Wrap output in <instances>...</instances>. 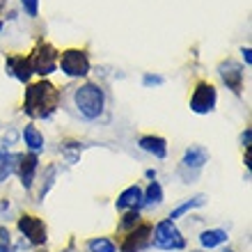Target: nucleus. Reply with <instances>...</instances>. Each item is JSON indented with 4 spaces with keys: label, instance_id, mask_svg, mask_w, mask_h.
I'll return each mask as SVG.
<instances>
[{
    "label": "nucleus",
    "instance_id": "obj_24",
    "mask_svg": "<svg viewBox=\"0 0 252 252\" xmlns=\"http://www.w3.org/2000/svg\"><path fill=\"white\" fill-rule=\"evenodd\" d=\"M163 83H165V78H163V76H158V73H145V76H142V85H145V87L163 85Z\"/></svg>",
    "mask_w": 252,
    "mask_h": 252
},
{
    "label": "nucleus",
    "instance_id": "obj_14",
    "mask_svg": "<svg viewBox=\"0 0 252 252\" xmlns=\"http://www.w3.org/2000/svg\"><path fill=\"white\" fill-rule=\"evenodd\" d=\"M138 147L142 152L156 156V158H165L167 156V140L160 138V135H142L138 140Z\"/></svg>",
    "mask_w": 252,
    "mask_h": 252
},
{
    "label": "nucleus",
    "instance_id": "obj_11",
    "mask_svg": "<svg viewBox=\"0 0 252 252\" xmlns=\"http://www.w3.org/2000/svg\"><path fill=\"white\" fill-rule=\"evenodd\" d=\"M218 76L222 78V83H225L234 94L243 92V66H241L236 60H222L218 64Z\"/></svg>",
    "mask_w": 252,
    "mask_h": 252
},
{
    "label": "nucleus",
    "instance_id": "obj_10",
    "mask_svg": "<svg viewBox=\"0 0 252 252\" xmlns=\"http://www.w3.org/2000/svg\"><path fill=\"white\" fill-rule=\"evenodd\" d=\"M37 170H39V156L34 152L28 154H19V163H16V174L21 179V186L30 190L34 184V177H37Z\"/></svg>",
    "mask_w": 252,
    "mask_h": 252
},
{
    "label": "nucleus",
    "instance_id": "obj_3",
    "mask_svg": "<svg viewBox=\"0 0 252 252\" xmlns=\"http://www.w3.org/2000/svg\"><path fill=\"white\" fill-rule=\"evenodd\" d=\"M58 48L53 44H48V41H39L37 46L32 48V53L28 55V60H30V69L32 73L41 76V78H46L51 73L58 69Z\"/></svg>",
    "mask_w": 252,
    "mask_h": 252
},
{
    "label": "nucleus",
    "instance_id": "obj_2",
    "mask_svg": "<svg viewBox=\"0 0 252 252\" xmlns=\"http://www.w3.org/2000/svg\"><path fill=\"white\" fill-rule=\"evenodd\" d=\"M60 90L51 80L41 78L39 83L28 85L26 94H23V113L32 120H51L55 110L60 108Z\"/></svg>",
    "mask_w": 252,
    "mask_h": 252
},
{
    "label": "nucleus",
    "instance_id": "obj_4",
    "mask_svg": "<svg viewBox=\"0 0 252 252\" xmlns=\"http://www.w3.org/2000/svg\"><path fill=\"white\" fill-rule=\"evenodd\" d=\"M58 66L69 78H85L90 73V55L85 48H64L58 55Z\"/></svg>",
    "mask_w": 252,
    "mask_h": 252
},
{
    "label": "nucleus",
    "instance_id": "obj_9",
    "mask_svg": "<svg viewBox=\"0 0 252 252\" xmlns=\"http://www.w3.org/2000/svg\"><path fill=\"white\" fill-rule=\"evenodd\" d=\"M152 225L149 222H140L138 227H133L131 232H126L124 241L120 243L122 252H142L152 243Z\"/></svg>",
    "mask_w": 252,
    "mask_h": 252
},
{
    "label": "nucleus",
    "instance_id": "obj_33",
    "mask_svg": "<svg viewBox=\"0 0 252 252\" xmlns=\"http://www.w3.org/2000/svg\"><path fill=\"white\" fill-rule=\"evenodd\" d=\"M225 252H234V250H225Z\"/></svg>",
    "mask_w": 252,
    "mask_h": 252
},
{
    "label": "nucleus",
    "instance_id": "obj_28",
    "mask_svg": "<svg viewBox=\"0 0 252 252\" xmlns=\"http://www.w3.org/2000/svg\"><path fill=\"white\" fill-rule=\"evenodd\" d=\"M147 179H156V170H147Z\"/></svg>",
    "mask_w": 252,
    "mask_h": 252
},
{
    "label": "nucleus",
    "instance_id": "obj_12",
    "mask_svg": "<svg viewBox=\"0 0 252 252\" xmlns=\"http://www.w3.org/2000/svg\"><path fill=\"white\" fill-rule=\"evenodd\" d=\"M5 69L9 76L23 83V85H30V78H32V69H30V60L28 55H9L5 60Z\"/></svg>",
    "mask_w": 252,
    "mask_h": 252
},
{
    "label": "nucleus",
    "instance_id": "obj_15",
    "mask_svg": "<svg viewBox=\"0 0 252 252\" xmlns=\"http://www.w3.org/2000/svg\"><path fill=\"white\" fill-rule=\"evenodd\" d=\"M21 135H23V142H26V147L30 152H34V154L44 152V135H41V131L34 124H28Z\"/></svg>",
    "mask_w": 252,
    "mask_h": 252
},
{
    "label": "nucleus",
    "instance_id": "obj_6",
    "mask_svg": "<svg viewBox=\"0 0 252 252\" xmlns=\"http://www.w3.org/2000/svg\"><path fill=\"white\" fill-rule=\"evenodd\" d=\"M152 243L160 250H184L186 248V239L181 236V232L177 229L174 220H160L158 225L154 227L152 232Z\"/></svg>",
    "mask_w": 252,
    "mask_h": 252
},
{
    "label": "nucleus",
    "instance_id": "obj_22",
    "mask_svg": "<svg viewBox=\"0 0 252 252\" xmlns=\"http://www.w3.org/2000/svg\"><path fill=\"white\" fill-rule=\"evenodd\" d=\"M55 177H58V167H55V165H48L46 167V177H44V184H41V190H39V202H44V197L48 195L51 186L55 184Z\"/></svg>",
    "mask_w": 252,
    "mask_h": 252
},
{
    "label": "nucleus",
    "instance_id": "obj_13",
    "mask_svg": "<svg viewBox=\"0 0 252 252\" xmlns=\"http://www.w3.org/2000/svg\"><path fill=\"white\" fill-rule=\"evenodd\" d=\"M115 206H117V211L140 209V206H142V188L135 184V186H128L126 190H122L120 197L115 199Z\"/></svg>",
    "mask_w": 252,
    "mask_h": 252
},
{
    "label": "nucleus",
    "instance_id": "obj_8",
    "mask_svg": "<svg viewBox=\"0 0 252 252\" xmlns=\"http://www.w3.org/2000/svg\"><path fill=\"white\" fill-rule=\"evenodd\" d=\"M19 227V232L26 236L32 246H44L48 241V227L46 222L39 218V216H34V213H23L16 222Z\"/></svg>",
    "mask_w": 252,
    "mask_h": 252
},
{
    "label": "nucleus",
    "instance_id": "obj_1",
    "mask_svg": "<svg viewBox=\"0 0 252 252\" xmlns=\"http://www.w3.org/2000/svg\"><path fill=\"white\" fill-rule=\"evenodd\" d=\"M73 113L85 122H99L106 117L108 110V94L99 83H83L78 87H71L69 94Z\"/></svg>",
    "mask_w": 252,
    "mask_h": 252
},
{
    "label": "nucleus",
    "instance_id": "obj_23",
    "mask_svg": "<svg viewBox=\"0 0 252 252\" xmlns=\"http://www.w3.org/2000/svg\"><path fill=\"white\" fill-rule=\"evenodd\" d=\"M21 5H23V9H26V14L30 19L39 16V0H21Z\"/></svg>",
    "mask_w": 252,
    "mask_h": 252
},
{
    "label": "nucleus",
    "instance_id": "obj_31",
    "mask_svg": "<svg viewBox=\"0 0 252 252\" xmlns=\"http://www.w3.org/2000/svg\"><path fill=\"white\" fill-rule=\"evenodd\" d=\"M0 30H2V21H0Z\"/></svg>",
    "mask_w": 252,
    "mask_h": 252
},
{
    "label": "nucleus",
    "instance_id": "obj_5",
    "mask_svg": "<svg viewBox=\"0 0 252 252\" xmlns=\"http://www.w3.org/2000/svg\"><path fill=\"white\" fill-rule=\"evenodd\" d=\"M209 163V152H206V147L202 145H190L184 152L181 156V163H179V174L184 177L186 184H192V181L197 179V174L202 172V167Z\"/></svg>",
    "mask_w": 252,
    "mask_h": 252
},
{
    "label": "nucleus",
    "instance_id": "obj_20",
    "mask_svg": "<svg viewBox=\"0 0 252 252\" xmlns=\"http://www.w3.org/2000/svg\"><path fill=\"white\" fill-rule=\"evenodd\" d=\"M140 222H142V218H140V209H128V211H124V216H122L120 220V232H131L133 227H138Z\"/></svg>",
    "mask_w": 252,
    "mask_h": 252
},
{
    "label": "nucleus",
    "instance_id": "obj_32",
    "mask_svg": "<svg viewBox=\"0 0 252 252\" xmlns=\"http://www.w3.org/2000/svg\"><path fill=\"white\" fill-rule=\"evenodd\" d=\"M192 252H202V250H192Z\"/></svg>",
    "mask_w": 252,
    "mask_h": 252
},
{
    "label": "nucleus",
    "instance_id": "obj_21",
    "mask_svg": "<svg viewBox=\"0 0 252 252\" xmlns=\"http://www.w3.org/2000/svg\"><path fill=\"white\" fill-rule=\"evenodd\" d=\"M87 250H90V252H117V246H115L110 239L99 236V239H90V241H87Z\"/></svg>",
    "mask_w": 252,
    "mask_h": 252
},
{
    "label": "nucleus",
    "instance_id": "obj_19",
    "mask_svg": "<svg viewBox=\"0 0 252 252\" xmlns=\"http://www.w3.org/2000/svg\"><path fill=\"white\" fill-rule=\"evenodd\" d=\"M204 204H206V195H195V197L186 199L184 204H179V206H177V209H174V211L170 213V220H177V218H181L184 213L192 211V209H199V206H204Z\"/></svg>",
    "mask_w": 252,
    "mask_h": 252
},
{
    "label": "nucleus",
    "instance_id": "obj_16",
    "mask_svg": "<svg viewBox=\"0 0 252 252\" xmlns=\"http://www.w3.org/2000/svg\"><path fill=\"white\" fill-rule=\"evenodd\" d=\"M163 199H165L163 186L156 179L149 181V186L142 190V206H158V204H163Z\"/></svg>",
    "mask_w": 252,
    "mask_h": 252
},
{
    "label": "nucleus",
    "instance_id": "obj_17",
    "mask_svg": "<svg viewBox=\"0 0 252 252\" xmlns=\"http://www.w3.org/2000/svg\"><path fill=\"white\" fill-rule=\"evenodd\" d=\"M229 241V236H227L225 229H206V232L199 234V243H202V248H216V246H222V243H227Z\"/></svg>",
    "mask_w": 252,
    "mask_h": 252
},
{
    "label": "nucleus",
    "instance_id": "obj_29",
    "mask_svg": "<svg viewBox=\"0 0 252 252\" xmlns=\"http://www.w3.org/2000/svg\"><path fill=\"white\" fill-rule=\"evenodd\" d=\"M0 252H9V243H0Z\"/></svg>",
    "mask_w": 252,
    "mask_h": 252
},
{
    "label": "nucleus",
    "instance_id": "obj_18",
    "mask_svg": "<svg viewBox=\"0 0 252 252\" xmlns=\"http://www.w3.org/2000/svg\"><path fill=\"white\" fill-rule=\"evenodd\" d=\"M16 163H19V154H9L7 149H0V184L16 172Z\"/></svg>",
    "mask_w": 252,
    "mask_h": 252
},
{
    "label": "nucleus",
    "instance_id": "obj_30",
    "mask_svg": "<svg viewBox=\"0 0 252 252\" xmlns=\"http://www.w3.org/2000/svg\"><path fill=\"white\" fill-rule=\"evenodd\" d=\"M2 7H5V0H0V9H2Z\"/></svg>",
    "mask_w": 252,
    "mask_h": 252
},
{
    "label": "nucleus",
    "instance_id": "obj_26",
    "mask_svg": "<svg viewBox=\"0 0 252 252\" xmlns=\"http://www.w3.org/2000/svg\"><path fill=\"white\" fill-rule=\"evenodd\" d=\"M250 135H252V131L250 128H246V133H243V135H241V142H243V147H250Z\"/></svg>",
    "mask_w": 252,
    "mask_h": 252
},
{
    "label": "nucleus",
    "instance_id": "obj_25",
    "mask_svg": "<svg viewBox=\"0 0 252 252\" xmlns=\"http://www.w3.org/2000/svg\"><path fill=\"white\" fill-rule=\"evenodd\" d=\"M241 55H243V62L250 66L252 64V51H250V46H243V48H241Z\"/></svg>",
    "mask_w": 252,
    "mask_h": 252
},
{
    "label": "nucleus",
    "instance_id": "obj_7",
    "mask_svg": "<svg viewBox=\"0 0 252 252\" xmlns=\"http://www.w3.org/2000/svg\"><path fill=\"white\" fill-rule=\"evenodd\" d=\"M216 103H218L216 85H211L209 80H197L190 94V110L197 115H209L216 110Z\"/></svg>",
    "mask_w": 252,
    "mask_h": 252
},
{
    "label": "nucleus",
    "instance_id": "obj_27",
    "mask_svg": "<svg viewBox=\"0 0 252 252\" xmlns=\"http://www.w3.org/2000/svg\"><path fill=\"white\" fill-rule=\"evenodd\" d=\"M0 239H2V243H9V232L5 227H0Z\"/></svg>",
    "mask_w": 252,
    "mask_h": 252
}]
</instances>
